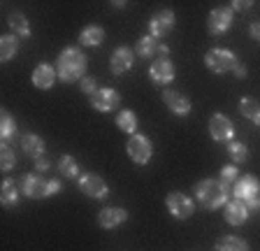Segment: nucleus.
I'll use <instances>...</instances> for the list:
<instances>
[{
	"mask_svg": "<svg viewBox=\"0 0 260 251\" xmlns=\"http://www.w3.org/2000/svg\"><path fill=\"white\" fill-rule=\"evenodd\" d=\"M19 184H16V179H12V177H7V179H3V186H0V202H3V207L7 209H14L16 205H19Z\"/></svg>",
	"mask_w": 260,
	"mask_h": 251,
	"instance_id": "23",
	"label": "nucleus"
},
{
	"mask_svg": "<svg viewBox=\"0 0 260 251\" xmlns=\"http://www.w3.org/2000/svg\"><path fill=\"white\" fill-rule=\"evenodd\" d=\"M133 66H135V54H133V49H128V47L114 49L112 58H109V70H112L114 75H125L128 70H133Z\"/></svg>",
	"mask_w": 260,
	"mask_h": 251,
	"instance_id": "17",
	"label": "nucleus"
},
{
	"mask_svg": "<svg viewBox=\"0 0 260 251\" xmlns=\"http://www.w3.org/2000/svg\"><path fill=\"white\" fill-rule=\"evenodd\" d=\"M58 175L65 177V179H79L84 172H81L77 159H72L70 153H63V156L58 159Z\"/></svg>",
	"mask_w": 260,
	"mask_h": 251,
	"instance_id": "27",
	"label": "nucleus"
},
{
	"mask_svg": "<svg viewBox=\"0 0 260 251\" xmlns=\"http://www.w3.org/2000/svg\"><path fill=\"white\" fill-rule=\"evenodd\" d=\"M233 75H235V77H239V79H244V77L249 75V70H246V68H244V66H242V63H239V68H237V70H235V72H233Z\"/></svg>",
	"mask_w": 260,
	"mask_h": 251,
	"instance_id": "38",
	"label": "nucleus"
},
{
	"mask_svg": "<svg viewBox=\"0 0 260 251\" xmlns=\"http://www.w3.org/2000/svg\"><path fill=\"white\" fill-rule=\"evenodd\" d=\"M249 35H251L253 40H258V42H260V21L251 23V26H249Z\"/></svg>",
	"mask_w": 260,
	"mask_h": 251,
	"instance_id": "37",
	"label": "nucleus"
},
{
	"mask_svg": "<svg viewBox=\"0 0 260 251\" xmlns=\"http://www.w3.org/2000/svg\"><path fill=\"white\" fill-rule=\"evenodd\" d=\"M228 156L233 159L235 165H242L249 161V147L244 142H239V140H233V142L228 144Z\"/></svg>",
	"mask_w": 260,
	"mask_h": 251,
	"instance_id": "30",
	"label": "nucleus"
},
{
	"mask_svg": "<svg viewBox=\"0 0 260 251\" xmlns=\"http://www.w3.org/2000/svg\"><path fill=\"white\" fill-rule=\"evenodd\" d=\"M21 193L30 200H44V198H51V179L40 172H30V175H23L21 179Z\"/></svg>",
	"mask_w": 260,
	"mask_h": 251,
	"instance_id": "4",
	"label": "nucleus"
},
{
	"mask_svg": "<svg viewBox=\"0 0 260 251\" xmlns=\"http://www.w3.org/2000/svg\"><path fill=\"white\" fill-rule=\"evenodd\" d=\"M251 7H253V3H251V0H233V3H230V10H237V12H249Z\"/></svg>",
	"mask_w": 260,
	"mask_h": 251,
	"instance_id": "35",
	"label": "nucleus"
},
{
	"mask_svg": "<svg viewBox=\"0 0 260 251\" xmlns=\"http://www.w3.org/2000/svg\"><path fill=\"white\" fill-rule=\"evenodd\" d=\"M260 196V179L253 175H239V179L233 184V198H239V200H251V198Z\"/></svg>",
	"mask_w": 260,
	"mask_h": 251,
	"instance_id": "14",
	"label": "nucleus"
},
{
	"mask_svg": "<svg viewBox=\"0 0 260 251\" xmlns=\"http://www.w3.org/2000/svg\"><path fill=\"white\" fill-rule=\"evenodd\" d=\"M56 75L63 84H75L81 82L86 77V68H88V58L79 47H65L56 58Z\"/></svg>",
	"mask_w": 260,
	"mask_h": 251,
	"instance_id": "1",
	"label": "nucleus"
},
{
	"mask_svg": "<svg viewBox=\"0 0 260 251\" xmlns=\"http://www.w3.org/2000/svg\"><path fill=\"white\" fill-rule=\"evenodd\" d=\"M32 165H35V172H40V175H44V172H49V170H51V161H49L47 156L35 159V161H32Z\"/></svg>",
	"mask_w": 260,
	"mask_h": 251,
	"instance_id": "34",
	"label": "nucleus"
},
{
	"mask_svg": "<svg viewBox=\"0 0 260 251\" xmlns=\"http://www.w3.org/2000/svg\"><path fill=\"white\" fill-rule=\"evenodd\" d=\"M19 144H21V151L26 153V156H30L32 161L47 153V142H44L40 135H35V133H23Z\"/></svg>",
	"mask_w": 260,
	"mask_h": 251,
	"instance_id": "19",
	"label": "nucleus"
},
{
	"mask_svg": "<svg viewBox=\"0 0 260 251\" xmlns=\"http://www.w3.org/2000/svg\"><path fill=\"white\" fill-rule=\"evenodd\" d=\"M30 79H32V86L35 88H40V91H49V88L56 84L58 75H56L54 66H49V63H38L35 70H32V75H30Z\"/></svg>",
	"mask_w": 260,
	"mask_h": 251,
	"instance_id": "16",
	"label": "nucleus"
},
{
	"mask_svg": "<svg viewBox=\"0 0 260 251\" xmlns=\"http://www.w3.org/2000/svg\"><path fill=\"white\" fill-rule=\"evenodd\" d=\"M160 49H162V42L156 40L153 35H144V38H140L137 44H135V54L140 56V58H153L156 60V56L160 58Z\"/></svg>",
	"mask_w": 260,
	"mask_h": 251,
	"instance_id": "21",
	"label": "nucleus"
},
{
	"mask_svg": "<svg viewBox=\"0 0 260 251\" xmlns=\"http://www.w3.org/2000/svg\"><path fill=\"white\" fill-rule=\"evenodd\" d=\"M7 26L12 28V33L16 38H30V21L21 10H12L7 14Z\"/></svg>",
	"mask_w": 260,
	"mask_h": 251,
	"instance_id": "22",
	"label": "nucleus"
},
{
	"mask_svg": "<svg viewBox=\"0 0 260 251\" xmlns=\"http://www.w3.org/2000/svg\"><path fill=\"white\" fill-rule=\"evenodd\" d=\"M105 42V28L98 26V23H88L86 28H81L79 33V44L81 47H100Z\"/></svg>",
	"mask_w": 260,
	"mask_h": 251,
	"instance_id": "24",
	"label": "nucleus"
},
{
	"mask_svg": "<svg viewBox=\"0 0 260 251\" xmlns=\"http://www.w3.org/2000/svg\"><path fill=\"white\" fill-rule=\"evenodd\" d=\"M125 151H128L130 161L135 165H146L153 159V142L146 135H142V133H135L125 142Z\"/></svg>",
	"mask_w": 260,
	"mask_h": 251,
	"instance_id": "5",
	"label": "nucleus"
},
{
	"mask_svg": "<svg viewBox=\"0 0 260 251\" xmlns=\"http://www.w3.org/2000/svg\"><path fill=\"white\" fill-rule=\"evenodd\" d=\"M177 26V14L172 10H158L151 19H149V35H153L156 40L170 35Z\"/></svg>",
	"mask_w": 260,
	"mask_h": 251,
	"instance_id": "9",
	"label": "nucleus"
},
{
	"mask_svg": "<svg viewBox=\"0 0 260 251\" xmlns=\"http://www.w3.org/2000/svg\"><path fill=\"white\" fill-rule=\"evenodd\" d=\"M223 216H225V224L230 226H244L246 221H249L251 212L249 207H246V202L239 200V198H230L225 205V209H223Z\"/></svg>",
	"mask_w": 260,
	"mask_h": 251,
	"instance_id": "13",
	"label": "nucleus"
},
{
	"mask_svg": "<svg viewBox=\"0 0 260 251\" xmlns=\"http://www.w3.org/2000/svg\"><path fill=\"white\" fill-rule=\"evenodd\" d=\"M246 207H249V212H260V196L246 200Z\"/></svg>",
	"mask_w": 260,
	"mask_h": 251,
	"instance_id": "36",
	"label": "nucleus"
},
{
	"mask_svg": "<svg viewBox=\"0 0 260 251\" xmlns=\"http://www.w3.org/2000/svg\"><path fill=\"white\" fill-rule=\"evenodd\" d=\"M205 66L207 70H211L214 75H225V72H235L239 68V58L235 51L230 49H209L205 54Z\"/></svg>",
	"mask_w": 260,
	"mask_h": 251,
	"instance_id": "3",
	"label": "nucleus"
},
{
	"mask_svg": "<svg viewBox=\"0 0 260 251\" xmlns=\"http://www.w3.org/2000/svg\"><path fill=\"white\" fill-rule=\"evenodd\" d=\"M16 168V153L12 149V144L0 142V170L3 172H12Z\"/></svg>",
	"mask_w": 260,
	"mask_h": 251,
	"instance_id": "31",
	"label": "nucleus"
},
{
	"mask_svg": "<svg viewBox=\"0 0 260 251\" xmlns=\"http://www.w3.org/2000/svg\"><path fill=\"white\" fill-rule=\"evenodd\" d=\"M77 184H79L81 193L93 198V200H105V198L109 196L107 181H105L100 175H95V172H84V175L77 179Z\"/></svg>",
	"mask_w": 260,
	"mask_h": 251,
	"instance_id": "8",
	"label": "nucleus"
},
{
	"mask_svg": "<svg viewBox=\"0 0 260 251\" xmlns=\"http://www.w3.org/2000/svg\"><path fill=\"white\" fill-rule=\"evenodd\" d=\"M0 137H3V142H5V144H14V142H19V140H21L14 116H12L7 109H3V112H0Z\"/></svg>",
	"mask_w": 260,
	"mask_h": 251,
	"instance_id": "20",
	"label": "nucleus"
},
{
	"mask_svg": "<svg viewBox=\"0 0 260 251\" xmlns=\"http://www.w3.org/2000/svg\"><path fill=\"white\" fill-rule=\"evenodd\" d=\"M193 196L205 209H221V207H225L228 200H230V189H228L225 181L207 177V179L195 184Z\"/></svg>",
	"mask_w": 260,
	"mask_h": 251,
	"instance_id": "2",
	"label": "nucleus"
},
{
	"mask_svg": "<svg viewBox=\"0 0 260 251\" xmlns=\"http://www.w3.org/2000/svg\"><path fill=\"white\" fill-rule=\"evenodd\" d=\"M216 251H249V242L237 235H223L216 242Z\"/></svg>",
	"mask_w": 260,
	"mask_h": 251,
	"instance_id": "29",
	"label": "nucleus"
},
{
	"mask_svg": "<svg viewBox=\"0 0 260 251\" xmlns=\"http://www.w3.org/2000/svg\"><path fill=\"white\" fill-rule=\"evenodd\" d=\"M239 114L244 119H249L253 125H260V103L255 98H251V96H244L239 100Z\"/></svg>",
	"mask_w": 260,
	"mask_h": 251,
	"instance_id": "26",
	"label": "nucleus"
},
{
	"mask_svg": "<svg viewBox=\"0 0 260 251\" xmlns=\"http://www.w3.org/2000/svg\"><path fill=\"white\" fill-rule=\"evenodd\" d=\"M209 135L214 142L230 144L235 140V123L221 112H214L209 119Z\"/></svg>",
	"mask_w": 260,
	"mask_h": 251,
	"instance_id": "7",
	"label": "nucleus"
},
{
	"mask_svg": "<svg viewBox=\"0 0 260 251\" xmlns=\"http://www.w3.org/2000/svg\"><path fill=\"white\" fill-rule=\"evenodd\" d=\"M128 221V212L123 207H103L100 214H98V224L103 226L105 230H114L123 226Z\"/></svg>",
	"mask_w": 260,
	"mask_h": 251,
	"instance_id": "18",
	"label": "nucleus"
},
{
	"mask_svg": "<svg viewBox=\"0 0 260 251\" xmlns=\"http://www.w3.org/2000/svg\"><path fill=\"white\" fill-rule=\"evenodd\" d=\"M239 179V168L235 163H230V165H223L221 168V181H225L228 186L230 184H235V181Z\"/></svg>",
	"mask_w": 260,
	"mask_h": 251,
	"instance_id": "32",
	"label": "nucleus"
},
{
	"mask_svg": "<svg viewBox=\"0 0 260 251\" xmlns=\"http://www.w3.org/2000/svg\"><path fill=\"white\" fill-rule=\"evenodd\" d=\"M233 19H235V12L230 7H214L207 17V30L209 35H223L230 30L233 26Z\"/></svg>",
	"mask_w": 260,
	"mask_h": 251,
	"instance_id": "10",
	"label": "nucleus"
},
{
	"mask_svg": "<svg viewBox=\"0 0 260 251\" xmlns=\"http://www.w3.org/2000/svg\"><path fill=\"white\" fill-rule=\"evenodd\" d=\"M165 207H168V212L172 214L177 221H186V218L193 216L195 202L181 191H170L168 196H165Z\"/></svg>",
	"mask_w": 260,
	"mask_h": 251,
	"instance_id": "6",
	"label": "nucleus"
},
{
	"mask_svg": "<svg viewBox=\"0 0 260 251\" xmlns=\"http://www.w3.org/2000/svg\"><path fill=\"white\" fill-rule=\"evenodd\" d=\"M119 105H121V93L116 91V88L100 86L91 96V107L95 109V112H103V114H107V112H114V109L119 107Z\"/></svg>",
	"mask_w": 260,
	"mask_h": 251,
	"instance_id": "11",
	"label": "nucleus"
},
{
	"mask_svg": "<svg viewBox=\"0 0 260 251\" xmlns=\"http://www.w3.org/2000/svg\"><path fill=\"white\" fill-rule=\"evenodd\" d=\"M19 54V38L14 33H7L0 38V60L3 63H10V60L16 58Z\"/></svg>",
	"mask_w": 260,
	"mask_h": 251,
	"instance_id": "25",
	"label": "nucleus"
},
{
	"mask_svg": "<svg viewBox=\"0 0 260 251\" xmlns=\"http://www.w3.org/2000/svg\"><path fill=\"white\" fill-rule=\"evenodd\" d=\"M116 125H119V131L125 133V135H135L137 133V114L133 109H121L119 114H116Z\"/></svg>",
	"mask_w": 260,
	"mask_h": 251,
	"instance_id": "28",
	"label": "nucleus"
},
{
	"mask_svg": "<svg viewBox=\"0 0 260 251\" xmlns=\"http://www.w3.org/2000/svg\"><path fill=\"white\" fill-rule=\"evenodd\" d=\"M174 77H177V68H174V63L170 58L151 60V66H149V79H151L153 84L165 86V84L174 82Z\"/></svg>",
	"mask_w": 260,
	"mask_h": 251,
	"instance_id": "12",
	"label": "nucleus"
},
{
	"mask_svg": "<svg viewBox=\"0 0 260 251\" xmlns=\"http://www.w3.org/2000/svg\"><path fill=\"white\" fill-rule=\"evenodd\" d=\"M162 103L168 105V109L172 112V114H177V116H186V114H190V100L186 98L181 91H174V88H165L162 91Z\"/></svg>",
	"mask_w": 260,
	"mask_h": 251,
	"instance_id": "15",
	"label": "nucleus"
},
{
	"mask_svg": "<svg viewBox=\"0 0 260 251\" xmlns=\"http://www.w3.org/2000/svg\"><path fill=\"white\" fill-rule=\"evenodd\" d=\"M79 88L86 93V96H93V93H95L100 86H98V79H95V77H88V75H86V77H84V79L79 82Z\"/></svg>",
	"mask_w": 260,
	"mask_h": 251,
	"instance_id": "33",
	"label": "nucleus"
}]
</instances>
